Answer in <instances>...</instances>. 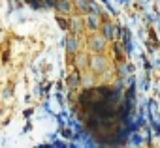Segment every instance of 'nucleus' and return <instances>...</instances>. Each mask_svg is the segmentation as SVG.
I'll use <instances>...</instances> for the list:
<instances>
[{"label": "nucleus", "instance_id": "obj_11", "mask_svg": "<svg viewBox=\"0 0 160 148\" xmlns=\"http://www.w3.org/2000/svg\"><path fill=\"white\" fill-rule=\"evenodd\" d=\"M128 144H134V146H139V144H143V137L139 135V131H134L132 135H130V142Z\"/></svg>", "mask_w": 160, "mask_h": 148}, {"label": "nucleus", "instance_id": "obj_10", "mask_svg": "<svg viewBox=\"0 0 160 148\" xmlns=\"http://www.w3.org/2000/svg\"><path fill=\"white\" fill-rule=\"evenodd\" d=\"M75 62H77V67H85V66H89L91 64V60L85 56V54H75Z\"/></svg>", "mask_w": 160, "mask_h": 148}, {"label": "nucleus", "instance_id": "obj_5", "mask_svg": "<svg viewBox=\"0 0 160 148\" xmlns=\"http://www.w3.org/2000/svg\"><path fill=\"white\" fill-rule=\"evenodd\" d=\"M72 0H57V4H55V10H57V13H60V15H68L70 12H72Z\"/></svg>", "mask_w": 160, "mask_h": 148}, {"label": "nucleus", "instance_id": "obj_26", "mask_svg": "<svg viewBox=\"0 0 160 148\" xmlns=\"http://www.w3.org/2000/svg\"><path fill=\"white\" fill-rule=\"evenodd\" d=\"M17 2H19V4H23V2H27V0H17Z\"/></svg>", "mask_w": 160, "mask_h": 148}, {"label": "nucleus", "instance_id": "obj_23", "mask_svg": "<svg viewBox=\"0 0 160 148\" xmlns=\"http://www.w3.org/2000/svg\"><path fill=\"white\" fill-rule=\"evenodd\" d=\"M10 96H12V88H8V90L4 92V98H10Z\"/></svg>", "mask_w": 160, "mask_h": 148}, {"label": "nucleus", "instance_id": "obj_20", "mask_svg": "<svg viewBox=\"0 0 160 148\" xmlns=\"http://www.w3.org/2000/svg\"><path fill=\"white\" fill-rule=\"evenodd\" d=\"M145 19H147V23H156V15L154 13H145Z\"/></svg>", "mask_w": 160, "mask_h": 148}, {"label": "nucleus", "instance_id": "obj_6", "mask_svg": "<svg viewBox=\"0 0 160 148\" xmlns=\"http://www.w3.org/2000/svg\"><path fill=\"white\" fill-rule=\"evenodd\" d=\"M79 85H81V75H79V71H73V73H70V75H68V79H66V86H68V90H72V88H77Z\"/></svg>", "mask_w": 160, "mask_h": 148}, {"label": "nucleus", "instance_id": "obj_25", "mask_svg": "<svg viewBox=\"0 0 160 148\" xmlns=\"http://www.w3.org/2000/svg\"><path fill=\"white\" fill-rule=\"evenodd\" d=\"M156 23H158V28H160V13H156Z\"/></svg>", "mask_w": 160, "mask_h": 148}, {"label": "nucleus", "instance_id": "obj_4", "mask_svg": "<svg viewBox=\"0 0 160 148\" xmlns=\"http://www.w3.org/2000/svg\"><path fill=\"white\" fill-rule=\"evenodd\" d=\"M98 19H102L100 15H94V13H87V19H85V26L91 30V32H98V28H100V21Z\"/></svg>", "mask_w": 160, "mask_h": 148}, {"label": "nucleus", "instance_id": "obj_16", "mask_svg": "<svg viewBox=\"0 0 160 148\" xmlns=\"http://www.w3.org/2000/svg\"><path fill=\"white\" fill-rule=\"evenodd\" d=\"M89 13H94V15H100V17H102V8L94 2V0L91 2V12H89Z\"/></svg>", "mask_w": 160, "mask_h": 148}, {"label": "nucleus", "instance_id": "obj_15", "mask_svg": "<svg viewBox=\"0 0 160 148\" xmlns=\"http://www.w3.org/2000/svg\"><path fill=\"white\" fill-rule=\"evenodd\" d=\"M113 53H115V58H117L119 62H122V60H124V54H126V53H122V49H121V45H119V43H115V45H113Z\"/></svg>", "mask_w": 160, "mask_h": 148}, {"label": "nucleus", "instance_id": "obj_21", "mask_svg": "<svg viewBox=\"0 0 160 148\" xmlns=\"http://www.w3.org/2000/svg\"><path fill=\"white\" fill-rule=\"evenodd\" d=\"M32 129V124H30V120L27 118V126H25V129H23V133H27V131H30Z\"/></svg>", "mask_w": 160, "mask_h": 148}, {"label": "nucleus", "instance_id": "obj_13", "mask_svg": "<svg viewBox=\"0 0 160 148\" xmlns=\"http://www.w3.org/2000/svg\"><path fill=\"white\" fill-rule=\"evenodd\" d=\"M25 4H28L32 10H45V6H43V0H27Z\"/></svg>", "mask_w": 160, "mask_h": 148}, {"label": "nucleus", "instance_id": "obj_17", "mask_svg": "<svg viewBox=\"0 0 160 148\" xmlns=\"http://www.w3.org/2000/svg\"><path fill=\"white\" fill-rule=\"evenodd\" d=\"M68 146H70L68 142H62V141H55V139L51 141V148H68Z\"/></svg>", "mask_w": 160, "mask_h": 148}, {"label": "nucleus", "instance_id": "obj_9", "mask_svg": "<svg viewBox=\"0 0 160 148\" xmlns=\"http://www.w3.org/2000/svg\"><path fill=\"white\" fill-rule=\"evenodd\" d=\"M91 66H92V69L94 71H104V66H106V62L102 60V58H91Z\"/></svg>", "mask_w": 160, "mask_h": 148}, {"label": "nucleus", "instance_id": "obj_1", "mask_svg": "<svg viewBox=\"0 0 160 148\" xmlns=\"http://www.w3.org/2000/svg\"><path fill=\"white\" fill-rule=\"evenodd\" d=\"M106 38L100 34H96V32H92V36H89V47H91V51H94V53H102L104 51V47H106Z\"/></svg>", "mask_w": 160, "mask_h": 148}, {"label": "nucleus", "instance_id": "obj_22", "mask_svg": "<svg viewBox=\"0 0 160 148\" xmlns=\"http://www.w3.org/2000/svg\"><path fill=\"white\" fill-rule=\"evenodd\" d=\"M32 113H34V109H27V111H25V118H30Z\"/></svg>", "mask_w": 160, "mask_h": 148}, {"label": "nucleus", "instance_id": "obj_8", "mask_svg": "<svg viewBox=\"0 0 160 148\" xmlns=\"http://www.w3.org/2000/svg\"><path fill=\"white\" fill-rule=\"evenodd\" d=\"M58 131H60V135H62L66 141H75V131L72 129V126H68V127L64 126V127H60Z\"/></svg>", "mask_w": 160, "mask_h": 148}, {"label": "nucleus", "instance_id": "obj_3", "mask_svg": "<svg viewBox=\"0 0 160 148\" xmlns=\"http://www.w3.org/2000/svg\"><path fill=\"white\" fill-rule=\"evenodd\" d=\"M64 45H66V53L75 56L79 53V36H75V34L68 36V39L64 41Z\"/></svg>", "mask_w": 160, "mask_h": 148}, {"label": "nucleus", "instance_id": "obj_7", "mask_svg": "<svg viewBox=\"0 0 160 148\" xmlns=\"http://www.w3.org/2000/svg\"><path fill=\"white\" fill-rule=\"evenodd\" d=\"M70 32L75 34V36H79V34L83 32V21L81 19H72L70 21Z\"/></svg>", "mask_w": 160, "mask_h": 148}, {"label": "nucleus", "instance_id": "obj_14", "mask_svg": "<svg viewBox=\"0 0 160 148\" xmlns=\"http://www.w3.org/2000/svg\"><path fill=\"white\" fill-rule=\"evenodd\" d=\"M149 85H151V77H149V71H145L143 73V79L139 83V88L141 90H149Z\"/></svg>", "mask_w": 160, "mask_h": 148}, {"label": "nucleus", "instance_id": "obj_12", "mask_svg": "<svg viewBox=\"0 0 160 148\" xmlns=\"http://www.w3.org/2000/svg\"><path fill=\"white\" fill-rule=\"evenodd\" d=\"M57 23H58V26H60L64 32H70V21H66V19H64L60 13L57 15Z\"/></svg>", "mask_w": 160, "mask_h": 148}, {"label": "nucleus", "instance_id": "obj_19", "mask_svg": "<svg viewBox=\"0 0 160 148\" xmlns=\"http://www.w3.org/2000/svg\"><path fill=\"white\" fill-rule=\"evenodd\" d=\"M100 2H102V4H104V6H106V8H108V10H109L111 13H113V15H117V10H115V8L111 6V2H109V0H100Z\"/></svg>", "mask_w": 160, "mask_h": 148}, {"label": "nucleus", "instance_id": "obj_24", "mask_svg": "<svg viewBox=\"0 0 160 148\" xmlns=\"http://www.w3.org/2000/svg\"><path fill=\"white\" fill-rule=\"evenodd\" d=\"M115 2H121V4H124V6H128V2H130V0H115Z\"/></svg>", "mask_w": 160, "mask_h": 148}, {"label": "nucleus", "instance_id": "obj_18", "mask_svg": "<svg viewBox=\"0 0 160 148\" xmlns=\"http://www.w3.org/2000/svg\"><path fill=\"white\" fill-rule=\"evenodd\" d=\"M141 62H143V67H145V71H151V69L154 67V66H152V64L147 60V56H145V54H141Z\"/></svg>", "mask_w": 160, "mask_h": 148}, {"label": "nucleus", "instance_id": "obj_2", "mask_svg": "<svg viewBox=\"0 0 160 148\" xmlns=\"http://www.w3.org/2000/svg\"><path fill=\"white\" fill-rule=\"evenodd\" d=\"M121 39H122V49H124V53L130 56V54L134 53V43H132V34H130V30H128L126 26L121 28Z\"/></svg>", "mask_w": 160, "mask_h": 148}]
</instances>
